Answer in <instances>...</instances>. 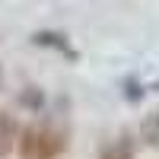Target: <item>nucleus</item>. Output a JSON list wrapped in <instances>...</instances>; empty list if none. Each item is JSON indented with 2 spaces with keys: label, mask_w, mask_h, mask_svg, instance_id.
<instances>
[{
  "label": "nucleus",
  "mask_w": 159,
  "mask_h": 159,
  "mask_svg": "<svg viewBox=\"0 0 159 159\" xmlns=\"http://www.w3.org/2000/svg\"><path fill=\"white\" fill-rule=\"evenodd\" d=\"M64 150V140L48 130H25L19 137V156L22 159H54Z\"/></svg>",
  "instance_id": "f257e3e1"
},
{
  "label": "nucleus",
  "mask_w": 159,
  "mask_h": 159,
  "mask_svg": "<svg viewBox=\"0 0 159 159\" xmlns=\"http://www.w3.org/2000/svg\"><path fill=\"white\" fill-rule=\"evenodd\" d=\"M16 121L13 118H0V156H7L13 150V143H16Z\"/></svg>",
  "instance_id": "f03ea898"
},
{
  "label": "nucleus",
  "mask_w": 159,
  "mask_h": 159,
  "mask_svg": "<svg viewBox=\"0 0 159 159\" xmlns=\"http://www.w3.org/2000/svg\"><path fill=\"white\" fill-rule=\"evenodd\" d=\"M140 134H143V140H147V143H153V147L159 143V111H156V115H150L147 121H143Z\"/></svg>",
  "instance_id": "20e7f679"
},
{
  "label": "nucleus",
  "mask_w": 159,
  "mask_h": 159,
  "mask_svg": "<svg viewBox=\"0 0 159 159\" xmlns=\"http://www.w3.org/2000/svg\"><path fill=\"white\" fill-rule=\"evenodd\" d=\"M99 159H134V153H130V143L127 140H115V143H108V147L102 150Z\"/></svg>",
  "instance_id": "7ed1b4c3"
}]
</instances>
